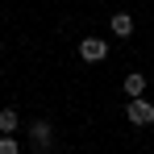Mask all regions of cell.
I'll return each mask as SVG.
<instances>
[{
  "label": "cell",
  "instance_id": "1",
  "mask_svg": "<svg viewBox=\"0 0 154 154\" xmlns=\"http://www.w3.org/2000/svg\"><path fill=\"white\" fill-rule=\"evenodd\" d=\"M125 117H129V125H154V104L146 96H129Z\"/></svg>",
  "mask_w": 154,
  "mask_h": 154
},
{
  "label": "cell",
  "instance_id": "2",
  "mask_svg": "<svg viewBox=\"0 0 154 154\" xmlns=\"http://www.w3.org/2000/svg\"><path fill=\"white\" fill-rule=\"evenodd\" d=\"M79 58H83V63L108 58V42H104V38H83V42H79Z\"/></svg>",
  "mask_w": 154,
  "mask_h": 154
},
{
  "label": "cell",
  "instance_id": "3",
  "mask_svg": "<svg viewBox=\"0 0 154 154\" xmlns=\"http://www.w3.org/2000/svg\"><path fill=\"white\" fill-rule=\"evenodd\" d=\"M29 133H33V150H38V154H50V125H46V121H33Z\"/></svg>",
  "mask_w": 154,
  "mask_h": 154
},
{
  "label": "cell",
  "instance_id": "4",
  "mask_svg": "<svg viewBox=\"0 0 154 154\" xmlns=\"http://www.w3.org/2000/svg\"><path fill=\"white\" fill-rule=\"evenodd\" d=\"M121 88H125V96H146V75L142 71H129L121 79Z\"/></svg>",
  "mask_w": 154,
  "mask_h": 154
},
{
  "label": "cell",
  "instance_id": "5",
  "mask_svg": "<svg viewBox=\"0 0 154 154\" xmlns=\"http://www.w3.org/2000/svg\"><path fill=\"white\" fill-rule=\"evenodd\" d=\"M17 125H21V112L17 108H0V133H17Z\"/></svg>",
  "mask_w": 154,
  "mask_h": 154
},
{
  "label": "cell",
  "instance_id": "6",
  "mask_svg": "<svg viewBox=\"0 0 154 154\" xmlns=\"http://www.w3.org/2000/svg\"><path fill=\"white\" fill-rule=\"evenodd\" d=\"M112 33H117V38H129V33H133V17H129V13H112Z\"/></svg>",
  "mask_w": 154,
  "mask_h": 154
},
{
  "label": "cell",
  "instance_id": "7",
  "mask_svg": "<svg viewBox=\"0 0 154 154\" xmlns=\"http://www.w3.org/2000/svg\"><path fill=\"white\" fill-rule=\"evenodd\" d=\"M0 154H21V146H17L13 133H0Z\"/></svg>",
  "mask_w": 154,
  "mask_h": 154
}]
</instances>
